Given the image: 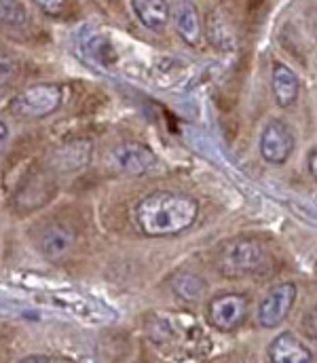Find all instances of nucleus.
Here are the masks:
<instances>
[{"instance_id":"nucleus-1","label":"nucleus","mask_w":317,"mask_h":363,"mask_svg":"<svg viewBox=\"0 0 317 363\" xmlns=\"http://www.w3.org/2000/svg\"><path fill=\"white\" fill-rule=\"evenodd\" d=\"M199 218V203L191 194L157 190L146 194L133 209L135 226L152 239L187 233Z\"/></svg>"},{"instance_id":"nucleus-2","label":"nucleus","mask_w":317,"mask_h":363,"mask_svg":"<svg viewBox=\"0 0 317 363\" xmlns=\"http://www.w3.org/2000/svg\"><path fill=\"white\" fill-rule=\"evenodd\" d=\"M267 264H269V252L254 237H235L222 243L216 256L218 271L230 279L256 274Z\"/></svg>"},{"instance_id":"nucleus-3","label":"nucleus","mask_w":317,"mask_h":363,"mask_svg":"<svg viewBox=\"0 0 317 363\" xmlns=\"http://www.w3.org/2000/svg\"><path fill=\"white\" fill-rule=\"evenodd\" d=\"M64 99L62 87L55 83H38L32 85L21 93H17L11 101V112L17 118L26 121H38L45 116H51L60 110Z\"/></svg>"},{"instance_id":"nucleus-4","label":"nucleus","mask_w":317,"mask_h":363,"mask_svg":"<svg viewBox=\"0 0 317 363\" xmlns=\"http://www.w3.org/2000/svg\"><path fill=\"white\" fill-rule=\"evenodd\" d=\"M250 313V298L245 294H218L208 302V323L218 332H235Z\"/></svg>"},{"instance_id":"nucleus-5","label":"nucleus","mask_w":317,"mask_h":363,"mask_svg":"<svg viewBox=\"0 0 317 363\" xmlns=\"http://www.w3.org/2000/svg\"><path fill=\"white\" fill-rule=\"evenodd\" d=\"M299 289L292 281L279 283L267 291V296L258 304L256 321L262 330H277L292 313L296 304Z\"/></svg>"},{"instance_id":"nucleus-6","label":"nucleus","mask_w":317,"mask_h":363,"mask_svg":"<svg viewBox=\"0 0 317 363\" xmlns=\"http://www.w3.org/2000/svg\"><path fill=\"white\" fill-rule=\"evenodd\" d=\"M294 148H296V138L286 121L273 118L262 127L258 140V150L262 161H267L269 165H284L292 157Z\"/></svg>"},{"instance_id":"nucleus-7","label":"nucleus","mask_w":317,"mask_h":363,"mask_svg":"<svg viewBox=\"0 0 317 363\" xmlns=\"http://www.w3.org/2000/svg\"><path fill=\"white\" fill-rule=\"evenodd\" d=\"M110 161L125 176H146L159 165L157 155L140 142L116 144L110 152Z\"/></svg>"},{"instance_id":"nucleus-8","label":"nucleus","mask_w":317,"mask_h":363,"mask_svg":"<svg viewBox=\"0 0 317 363\" xmlns=\"http://www.w3.org/2000/svg\"><path fill=\"white\" fill-rule=\"evenodd\" d=\"M313 351L292 332L277 334L269 345V363H313Z\"/></svg>"},{"instance_id":"nucleus-9","label":"nucleus","mask_w":317,"mask_h":363,"mask_svg":"<svg viewBox=\"0 0 317 363\" xmlns=\"http://www.w3.org/2000/svg\"><path fill=\"white\" fill-rule=\"evenodd\" d=\"M94 155V142L91 140H72L62 146H57L51 155V167L62 174L77 172L85 167L91 161Z\"/></svg>"},{"instance_id":"nucleus-10","label":"nucleus","mask_w":317,"mask_h":363,"mask_svg":"<svg viewBox=\"0 0 317 363\" xmlns=\"http://www.w3.org/2000/svg\"><path fill=\"white\" fill-rule=\"evenodd\" d=\"M271 89L279 108H290L301 95V81L290 66L275 62L271 66Z\"/></svg>"},{"instance_id":"nucleus-11","label":"nucleus","mask_w":317,"mask_h":363,"mask_svg":"<svg viewBox=\"0 0 317 363\" xmlns=\"http://www.w3.org/2000/svg\"><path fill=\"white\" fill-rule=\"evenodd\" d=\"M74 241H77V235L70 226L51 224L40 235V252L49 260H60L74 247Z\"/></svg>"},{"instance_id":"nucleus-12","label":"nucleus","mask_w":317,"mask_h":363,"mask_svg":"<svg viewBox=\"0 0 317 363\" xmlns=\"http://www.w3.org/2000/svg\"><path fill=\"white\" fill-rule=\"evenodd\" d=\"M174 26L178 36L189 45V47H197L204 38V26H201V17L197 11L195 2H180L176 13H174Z\"/></svg>"},{"instance_id":"nucleus-13","label":"nucleus","mask_w":317,"mask_h":363,"mask_svg":"<svg viewBox=\"0 0 317 363\" xmlns=\"http://www.w3.org/2000/svg\"><path fill=\"white\" fill-rule=\"evenodd\" d=\"M131 6L138 21L150 32H163L172 19V9L163 0H133Z\"/></svg>"},{"instance_id":"nucleus-14","label":"nucleus","mask_w":317,"mask_h":363,"mask_svg":"<svg viewBox=\"0 0 317 363\" xmlns=\"http://www.w3.org/2000/svg\"><path fill=\"white\" fill-rule=\"evenodd\" d=\"M172 287L178 294V298L187 300V302H197L201 300V296L208 289V283L197 274V272H178L172 279Z\"/></svg>"},{"instance_id":"nucleus-15","label":"nucleus","mask_w":317,"mask_h":363,"mask_svg":"<svg viewBox=\"0 0 317 363\" xmlns=\"http://www.w3.org/2000/svg\"><path fill=\"white\" fill-rule=\"evenodd\" d=\"M53 302H57L60 306H64L66 311H70V313H74V315H79V317H83V319H94L91 306H98L94 300L81 298V296H77V294H68V296L57 294V298H53Z\"/></svg>"},{"instance_id":"nucleus-16","label":"nucleus","mask_w":317,"mask_h":363,"mask_svg":"<svg viewBox=\"0 0 317 363\" xmlns=\"http://www.w3.org/2000/svg\"><path fill=\"white\" fill-rule=\"evenodd\" d=\"M0 19L9 26H21L26 19V6L19 2H4L0 4Z\"/></svg>"},{"instance_id":"nucleus-17","label":"nucleus","mask_w":317,"mask_h":363,"mask_svg":"<svg viewBox=\"0 0 317 363\" xmlns=\"http://www.w3.org/2000/svg\"><path fill=\"white\" fill-rule=\"evenodd\" d=\"M38 4V9L45 13V15H51V17H55V15H62L64 11H66V6H68V2H36Z\"/></svg>"},{"instance_id":"nucleus-18","label":"nucleus","mask_w":317,"mask_h":363,"mask_svg":"<svg viewBox=\"0 0 317 363\" xmlns=\"http://www.w3.org/2000/svg\"><path fill=\"white\" fill-rule=\"evenodd\" d=\"M9 138H11V131H9V125H6L4 121H0V152H2V148L6 146V142H9Z\"/></svg>"},{"instance_id":"nucleus-19","label":"nucleus","mask_w":317,"mask_h":363,"mask_svg":"<svg viewBox=\"0 0 317 363\" xmlns=\"http://www.w3.org/2000/svg\"><path fill=\"white\" fill-rule=\"evenodd\" d=\"M316 155H317L316 148H311V150H309V155H307V167H309V174H311V178H316V176H317Z\"/></svg>"},{"instance_id":"nucleus-20","label":"nucleus","mask_w":317,"mask_h":363,"mask_svg":"<svg viewBox=\"0 0 317 363\" xmlns=\"http://www.w3.org/2000/svg\"><path fill=\"white\" fill-rule=\"evenodd\" d=\"M19 363H51L47 357H43V355H32V357H26V359H21Z\"/></svg>"}]
</instances>
